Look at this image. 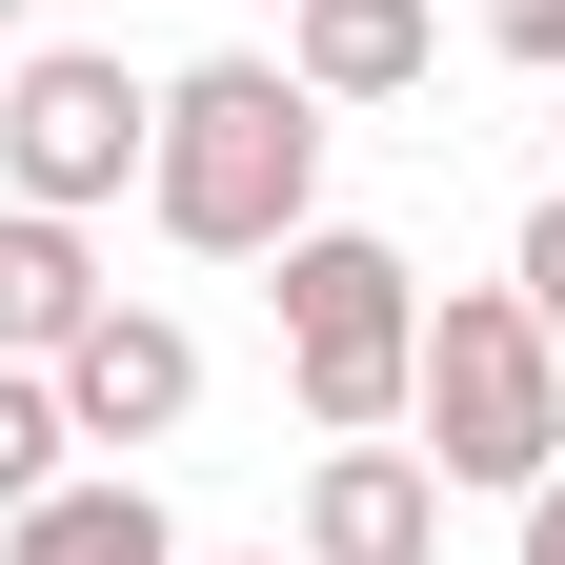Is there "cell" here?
Masks as SVG:
<instances>
[{"instance_id":"cell-1","label":"cell","mask_w":565,"mask_h":565,"mask_svg":"<svg viewBox=\"0 0 565 565\" xmlns=\"http://www.w3.org/2000/svg\"><path fill=\"white\" fill-rule=\"evenodd\" d=\"M141 223L182 263H282L323 223V102L282 82V41H223L162 82V141H141Z\"/></svg>"},{"instance_id":"cell-2","label":"cell","mask_w":565,"mask_h":565,"mask_svg":"<svg viewBox=\"0 0 565 565\" xmlns=\"http://www.w3.org/2000/svg\"><path fill=\"white\" fill-rule=\"evenodd\" d=\"M404 445L445 465V484H525L565 465V343L525 323V282H445L424 303V364H404Z\"/></svg>"},{"instance_id":"cell-3","label":"cell","mask_w":565,"mask_h":565,"mask_svg":"<svg viewBox=\"0 0 565 565\" xmlns=\"http://www.w3.org/2000/svg\"><path fill=\"white\" fill-rule=\"evenodd\" d=\"M282 384H303L323 445H404V364H424V263L384 223H303L282 243Z\"/></svg>"},{"instance_id":"cell-4","label":"cell","mask_w":565,"mask_h":565,"mask_svg":"<svg viewBox=\"0 0 565 565\" xmlns=\"http://www.w3.org/2000/svg\"><path fill=\"white\" fill-rule=\"evenodd\" d=\"M141 141H162V82H141L121 41H21L0 61V202L102 223V202L141 182Z\"/></svg>"},{"instance_id":"cell-5","label":"cell","mask_w":565,"mask_h":565,"mask_svg":"<svg viewBox=\"0 0 565 565\" xmlns=\"http://www.w3.org/2000/svg\"><path fill=\"white\" fill-rule=\"evenodd\" d=\"M41 384H61V424H82V445H182V424H202V343H182L162 303H102Z\"/></svg>"},{"instance_id":"cell-6","label":"cell","mask_w":565,"mask_h":565,"mask_svg":"<svg viewBox=\"0 0 565 565\" xmlns=\"http://www.w3.org/2000/svg\"><path fill=\"white\" fill-rule=\"evenodd\" d=\"M303 565H445V465L424 445H323L303 465Z\"/></svg>"},{"instance_id":"cell-7","label":"cell","mask_w":565,"mask_h":565,"mask_svg":"<svg viewBox=\"0 0 565 565\" xmlns=\"http://www.w3.org/2000/svg\"><path fill=\"white\" fill-rule=\"evenodd\" d=\"M0 565H202V545L162 525V484H141V465H61L41 505H0Z\"/></svg>"},{"instance_id":"cell-8","label":"cell","mask_w":565,"mask_h":565,"mask_svg":"<svg viewBox=\"0 0 565 565\" xmlns=\"http://www.w3.org/2000/svg\"><path fill=\"white\" fill-rule=\"evenodd\" d=\"M424 61H445V21H424V0H282V82H303L323 121H343V102H404Z\"/></svg>"},{"instance_id":"cell-9","label":"cell","mask_w":565,"mask_h":565,"mask_svg":"<svg viewBox=\"0 0 565 565\" xmlns=\"http://www.w3.org/2000/svg\"><path fill=\"white\" fill-rule=\"evenodd\" d=\"M102 303H121L102 243H82V223H41V202H0V364H61Z\"/></svg>"},{"instance_id":"cell-10","label":"cell","mask_w":565,"mask_h":565,"mask_svg":"<svg viewBox=\"0 0 565 565\" xmlns=\"http://www.w3.org/2000/svg\"><path fill=\"white\" fill-rule=\"evenodd\" d=\"M61 465H82V424H61V384H41V364H0V505H41Z\"/></svg>"},{"instance_id":"cell-11","label":"cell","mask_w":565,"mask_h":565,"mask_svg":"<svg viewBox=\"0 0 565 565\" xmlns=\"http://www.w3.org/2000/svg\"><path fill=\"white\" fill-rule=\"evenodd\" d=\"M505 282H525V323H545V343H565V182H545V202H525V243H505Z\"/></svg>"},{"instance_id":"cell-12","label":"cell","mask_w":565,"mask_h":565,"mask_svg":"<svg viewBox=\"0 0 565 565\" xmlns=\"http://www.w3.org/2000/svg\"><path fill=\"white\" fill-rule=\"evenodd\" d=\"M484 41H505L525 82H565V0H484Z\"/></svg>"},{"instance_id":"cell-13","label":"cell","mask_w":565,"mask_h":565,"mask_svg":"<svg viewBox=\"0 0 565 565\" xmlns=\"http://www.w3.org/2000/svg\"><path fill=\"white\" fill-rule=\"evenodd\" d=\"M505 565H565V465H545L525 505H505Z\"/></svg>"},{"instance_id":"cell-14","label":"cell","mask_w":565,"mask_h":565,"mask_svg":"<svg viewBox=\"0 0 565 565\" xmlns=\"http://www.w3.org/2000/svg\"><path fill=\"white\" fill-rule=\"evenodd\" d=\"M0 61H21V0H0Z\"/></svg>"},{"instance_id":"cell-15","label":"cell","mask_w":565,"mask_h":565,"mask_svg":"<svg viewBox=\"0 0 565 565\" xmlns=\"http://www.w3.org/2000/svg\"><path fill=\"white\" fill-rule=\"evenodd\" d=\"M243 565H303V545H243Z\"/></svg>"},{"instance_id":"cell-16","label":"cell","mask_w":565,"mask_h":565,"mask_svg":"<svg viewBox=\"0 0 565 565\" xmlns=\"http://www.w3.org/2000/svg\"><path fill=\"white\" fill-rule=\"evenodd\" d=\"M243 21H282V0H243Z\"/></svg>"}]
</instances>
